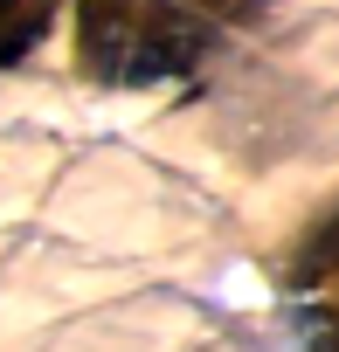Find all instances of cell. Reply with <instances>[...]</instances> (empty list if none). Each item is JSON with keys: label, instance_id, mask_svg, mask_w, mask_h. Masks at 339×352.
<instances>
[{"label": "cell", "instance_id": "obj_2", "mask_svg": "<svg viewBox=\"0 0 339 352\" xmlns=\"http://www.w3.org/2000/svg\"><path fill=\"white\" fill-rule=\"evenodd\" d=\"M49 14L56 0H0V69L8 63H28L49 35Z\"/></svg>", "mask_w": 339, "mask_h": 352}, {"label": "cell", "instance_id": "obj_1", "mask_svg": "<svg viewBox=\"0 0 339 352\" xmlns=\"http://www.w3.org/2000/svg\"><path fill=\"white\" fill-rule=\"evenodd\" d=\"M263 0H76V56L97 83H181Z\"/></svg>", "mask_w": 339, "mask_h": 352}]
</instances>
